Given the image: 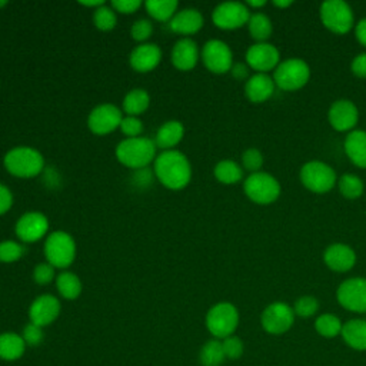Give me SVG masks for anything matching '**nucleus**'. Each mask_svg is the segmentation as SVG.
Wrapping results in <instances>:
<instances>
[{
	"instance_id": "1",
	"label": "nucleus",
	"mask_w": 366,
	"mask_h": 366,
	"mask_svg": "<svg viewBox=\"0 0 366 366\" xmlns=\"http://www.w3.org/2000/svg\"><path fill=\"white\" fill-rule=\"evenodd\" d=\"M154 176L170 190H180L190 183L192 166L179 150H163L154 159Z\"/></svg>"
},
{
	"instance_id": "2",
	"label": "nucleus",
	"mask_w": 366,
	"mask_h": 366,
	"mask_svg": "<svg viewBox=\"0 0 366 366\" xmlns=\"http://www.w3.org/2000/svg\"><path fill=\"white\" fill-rule=\"evenodd\" d=\"M156 143L149 137H126L116 146L117 160L130 169H146L156 159Z\"/></svg>"
},
{
	"instance_id": "3",
	"label": "nucleus",
	"mask_w": 366,
	"mask_h": 366,
	"mask_svg": "<svg viewBox=\"0 0 366 366\" xmlns=\"http://www.w3.org/2000/svg\"><path fill=\"white\" fill-rule=\"evenodd\" d=\"M3 163L10 174L21 179L36 177L44 167L43 154L30 146H17L10 149L4 154Z\"/></svg>"
},
{
	"instance_id": "4",
	"label": "nucleus",
	"mask_w": 366,
	"mask_h": 366,
	"mask_svg": "<svg viewBox=\"0 0 366 366\" xmlns=\"http://www.w3.org/2000/svg\"><path fill=\"white\" fill-rule=\"evenodd\" d=\"M44 256L53 267H69L76 257L74 239L63 230L51 232L44 242Z\"/></svg>"
},
{
	"instance_id": "5",
	"label": "nucleus",
	"mask_w": 366,
	"mask_h": 366,
	"mask_svg": "<svg viewBox=\"0 0 366 366\" xmlns=\"http://www.w3.org/2000/svg\"><path fill=\"white\" fill-rule=\"evenodd\" d=\"M239 325V312L234 305L220 302L212 306L206 315V327L214 339H224L234 333Z\"/></svg>"
},
{
	"instance_id": "6",
	"label": "nucleus",
	"mask_w": 366,
	"mask_h": 366,
	"mask_svg": "<svg viewBox=\"0 0 366 366\" xmlns=\"http://www.w3.org/2000/svg\"><path fill=\"white\" fill-rule=\"evenodd\" d=\"M243 190L246 196L259 204H269L274 202L280 194V184L276 177L264 172L250 173L244 183Z\"/></svg>"
},
{
	"instance_id": "7",
	"label": "nucleus",
	"mask_w": 366,
	"mask_h": 366,
	"mask_svg": "<svg viewBox=\"0 0 366 366\" xmlns=\"http://www.w3.org/2000/svg\"><path fill=\"white\" fill-rule=\"evenodd\" d=\"M309 64L302 59L293 57L277 64L273 80L280 89L292 92L303 87L309 81Z\"/></svg>"
},
{
	"instance_id": "8",
	"label": "nucleus",
	"mask_w": 366,
	"mask_h": 366,
	"mask_svg": "<svg viewBox=\"0 0 366 366\" xmlns=\"http://www.w3.org/2000/svg\"><path fill=\"white\" fill-rule=\"evenodd\" d=\"M320 20L333 33L345 34L353 27V11L343 0H326L320 4Z\"/></svg>"
},
{
	"instance_id": "9",
	"label": "nucleus",
	"mask_w": 366,
	"mask_h": 366,
	"mask_svg": "<svg viewBox=\"0 0 366 366\" xmlns=\"http://www.w3.org/2000/svg\"><path fill=\"white\" fill-rule=\"evenodd\" d=\"M300 180L310 192L326 193L335 186L336 173L329 164L319 160H312L302 166Z\"/></svg>"
},
{
	"instance_id": "10",
	"label": "nucleus",
	"mask_w": 366,
	"mask_h": 366,
	"mask_svg": "<svg viewBox=\"0 0 366 366\" xmlns=\"http://www.w3.org/2000/svg\"><path fill=\"white\" fill-rule=\"evenodd\" d=\"M200 57L206 69L217 74L229 71L233 66V54L230 47L227 43L219 39L207 40L202 47Z\"/></svg>"
},
{
	"instance_id": "11",
	"label": "nucleus",
	"mask_w": 366,
	"mask_h": 366,
	"mask_svg": "<svg viewBox=\"0 0 366 366\" xmlns=\"http://www.w3.org/2000/svg\"><path fill=\"white\" fill-rule=\"evenodd\" d=\"M336 297L340 306L350 312L365 313L366 312V279L350 277L343 280L337 290Z\"/></svg>"
},
{
	"instance_id": "12",
	"label": "nucleus",
	"mask_w": 366,
	"mask_h": 366,
	"mask_svg": "<svg viewBox=\"0 0 366 366\" xmlns=\"http://www.w3.org/2000/svg\"><path fill=\"white\" fill-rule=\"evenodd\" d=\"M293 307L283 302L270 303L260 316L262 327L270 335H282L287 332L295 322Z\"/></svg>"
},
{
	"instance_id": "13",
	"label": "nucleus",
	"mask_w": 366,
	"mask_h": 366,
	"mask_svg": "<svg viewBox=\"0 0 366 366\" xmlns=\"http://www.w3.org/2000/svg\"><path fill=\"white\" fill-rule=\"evenodd\" d=\"M250 19V11L244 3L223 1L217 4L212 13L213 23L224 30H233L246 24Z\"/></svg>"
},
{
	"instance_id": "14",
	"label": "nucleus",
	"mask_w": 366,
	"mask_h": 366,
	"mask_svg": "<svg viewBox=\"0 0 366 366\" xmlns=\"http://www.w3.org/2000/svg\"><path fill=\"white\" fill-rule=\"evenodd\" d=\"M123 119L122 110L112 104L103 103L96 106L87 117V126L94 134H107L120 127V122Z\"/></svg>"
},
{
	"instance_id": "15",
	"label": "nucleus",
	"mask_w": 366,
	"mask_h": 366,
	"mask_svg": "<svg viewBox=\"0 0 366 366\" xmlns=\"http://www.w3.org/2000/svg\"><path fill=\"white\" fill-rule=\"evenodd\" d=\"M49 230V220L40 212H26L16 222L14 232L21 242L34 243Z\"/></svg>"
},
{
	"instance_id": "16",
	"label": "nucleus",
	"mask_w": 366,
	"mask_h": 366,
	"mask_svg": "<svg viewBox=\"0 0 366 366\" xmlns=\"http://www.w3.org/2000/svg\"><path fill=\"white\" fill-rule=\"evenodd\" d=\"M60 309V300L56 296L49 293L40 295L31 302L29 307L30 322L40 327H44L59 317Z\"/></svg>"
},
{
	"instance_id": "17",
	"label": "nucleus",
	"mask_w": 366,
	"mask_h": 366,
	"mask_svg": "<svg viewBox=\"0 0 366 366\" xmlns=\"http://www.w3.org/2000/svg\"><path fill=\"white\" fill-rule=\"evenodd\" d=\"M279 50L276 46L270 43H256L250 46L246 51V61L247 66L259 73H266L274 67H277L279 63Z\"/></svg>"
},
{
	"instance_id": "18",
	"label": "nucleus",
	"mask_w": 366,
	"mask_h": 366,
	"mask_svg": "<svg viewBox=\"0 0 366 366\" xmlns=\"http://www.w3.org/2000/svg\"><path fill=\"white\" fill-rule=\"evenodd\" d=\"M327 119L332 127L337 132H346L356 126L359 119L357 107L347 99H340L332 103L327 112Z\"/></svg>"
},
{
	"instance_id": "19",
	"label": "nucleus",
	"mask_w": 366,
	"mask_h": 366,
	"mask_svg": "<svg viewBox=\"0 0 366 366\" xmlns=\"http://www.w3.org/2000/svg\"><path fill=\"white\" fill-rule=\"evenodd\" d=\"M162 60V50L154 43H140L136 46L130 56L129 63L133 70L140 73H147L154 70Z\"/></svg>"
},
{
	"instance_id": "20",
	"label": "nucleus",
	"mask_w": 366,
	"mask_h": 366,
	"mask_svg": "<svg viewBox=\"0 0 366 366\" xmlns=\"http://www.w3.org/2000/svg\"><path fill=\"white\" fill-rule=\"evenodd\" d=\"M323 260L326 266L335 272H347L356 263V253L347 244L333 243L326 247Z\"/></svg>"
},
{
	"instance_id": "21",
	"label": "nucleus",
	"mask_w": 366,
	"mask_h": 366,
	"mask_svg": "<svg viewBox=\"0 0 366 366\" xmlns=\"http://www.w3.org/2000/svg\"><path fill=\"white\" fill-rule=\"evenodd\" d=\"M199 47L190 37L177 40L172 49V63L176 69L187 71L192 70L199 61Z\"/></svg>"
},
{
	"instance_id": "22",
	"label": "nucleus",
	"mask_w": 366,
	"mask_h": 366,
	"mask_svg": "<svg viewBox=\"0 0 366 366\" xmlns=\"http://www.w3.org/2000/svg\"><path fill=\"white\" fill-rule=\"evenodd\" d=\"M169 27L172 31L179 34H194L203 27V16L197 9L187 7L176 11V14L169 21Z\"/></svg>"
},
{
	"instance_id": "23",
	"label": "nucleus",
	"mask_w": 366,
	"mask_h": 366,
	"mask_svg": "<svg viewBox=\"0 0 366 366\" xmlns=\"http://www.w3.org/2000/svg\"><path fill=\"white\" fill-rule=\"evenodd\" d=\"M274 92V80L266 73H256L246 80L244 94L253 103L267 100Z\"/></svg>"
},
{
	"instance_id": "24",
	"label": "nucleus",
	"mask_w": 366,
	"mask_h": 366,
	"mask_svg": "<svg viewBox=\"0 0 366 366\" xmlns=\"http://www.w3.org/2000/svg\"><path fill=\"white\" fill-rule=\"evenodd\" d=\"M345 152L357 167H366V132L352 130L345 139Z\"/></svg>"
},
{
	"instance_id": "25",
	"label": "nucleus",
	"mask_w": 366,
	"mask_h": 366,
	"mask_svg": "<svg viewBox=\"0 0 366 366\" xmlns=\"http://www.w3.org/2000/svg\"><path fill=\"white\" fill-rule=\"evenodd\" d=\"M184 134V126L177 120L164 122L156 132L154 143L163 150H172L176 144L180 143Z\"/></svg>"
},
{
	"instance_id": "26",
	"label": "nucleus",
	"mask_w": 366,
	"mask_h": 366,
	"mask_svg": "<svg viewBox=\"0 0 366 366\" xmlns=\"http://www.w3.org/2000/svg\"><path fill=\"white\" fill-rule=\"evenodd\" d=\"M26 342L21 335L14 332L0 333V359L13 362L20 359L26 352Z\"/></svg>"
},
{
	"instance_id": "27",
	"label": "nucleus",
	"mask_w": 366,
	"mask_h": 366,
	"mask_svg": "<svg viewBox=\"0 0 366 366\" xmlns=\"http://www.w3.org/2000/svg\"><path fill=\"white\" fill-rule=\"evenodd\" d=\"M342 337L355 350H366V320L350 319L343 323Z\"/></svg>"
},
{
	"instance_id": "28",
	"label": "nucleus",
	"mask_w": 366,
	"mask_h": 366,
	"mask_svg": "<svg viewBox=\"0 0 366 366\" xmlns=\"http://www.w3.org/2000/svg\"><path fill=\"white\" fill-rule=\"evenodd\" d=\"M150 96L144 89H132L123 99L122 107L127 116H139L147 110Z\"/></svg>"
},
{
	"instance_id": "29",
	"label": "nucleus",
	"mask_w": 366,
	"mask_h": 366,
	"mask_svg": "<svg viewBox=\"0 0 366 366\" xmlns=\"http://www.w3.org/2000/svg\"><path fill=\"white\" fill-rule=\"evenodd\" d=\"M56 287L60 293V296L66 300H74L81 293V282L77 274L73 272H61L56 277Z\"/></svg>"
},
{
	"instance_id": "30",
	"label": "nucleus",
	"mask_w": 366,
	"mask_h": 366,
	"mask_svg": "<svg viewBox=\"0 0 366 366\" xmlns=\"http://www.w3.org/2000/svg\"><path fill=\"white\" fill-rule=\"evenodd\" d=\"M213 173H214V177L223 184H234L243 177L242 167L234 160H230V159L220 160L214 166Z\"/></svg>"
},
{
	"instance_id": "31",
	"label": "nucleus",
	"mask_w": 366,
	"mask_h": 366,
	"mask_svg": "<svg viewBox=\"0 0 366 366\" xmlns=\"http://www.w3.org/2000/svg\"><path fill=\"white\" fill-rule=\"evenodd\" d=\"M177 6L176 0H147L144 3L146 11L159 21H170L176 14Z\"/></svg>"
},
{
	"instance_id": "32",
	"label": "nucleus",
	"mask_w": 366,
	"mask_h": 366,
	"mask_svg": "<svg viewBox=\"0 0 366 366\" xmlns=\"http://www.w3.org/2000/svg\"><path fill=\"white\" fill-rule=\"evenodd\" d=\"M199 359L203 366H220L223 363V360L226 359L223 346H222V340H219V339L207 340L200 349Z\"/></svg>"
},
{
	"instance_id": "33",
	"label": "nucleus",
	"mask_w": 366,
	"mask_h": 366,
	"mask_svg": "<svg viewBox=\"0 0 366 366\" xmlns=\"http://www.w3.org/2000/svg\"><path fill=\"white\" fill-rule=\"evenodd\" d=\"M249 26V33L250 36L257 40V43H263L267 40L272 34L273 26L270 19L264 13H253L250 14V19L247 21Z\"/></svg>"
},
{
	"instance_id": "34",
	"label": "nucleus",
	"mask_w": 366,
	"mask_h": 366,
	"mask_svg": "<svg viewBox=\"0 0 366 366\" xmlns=\"http://www.w3.org/2000/svg\"><path fill=\"white\" fill-rule=\"evenodd\" d=\"M342 327L343 325L340 319L332 313H323L315 320V329L323 337H335L340 335Z\"/></svg>"
},
{
	"instance_id": "35",
	"label": "nucleus",
	"mask_w": 366,
	"mask_h": 366,
	"mask_svg": "<svg viewBox=\"0 0 366 366\" xmlns=\"http://www.w3.org/2000/svg\"><path fill=\"white\" fill-rule=\"evenodd\" d=\"M337 186H339L342 196L346 199H357L363 193V182L356 174L346 173V174L340 176Z\"/></svg>"
},
{
	"instance_id": "36",
	"label": "nucleus",
	"mask_w": 366,
	"mask_h": 366,
	"mask_svg": "<svg viewBox=\"0 0 366 366\" xmlns=\"http://www.w3.org/2000/svg\"><path fill=\"white\" fill-rule=\"evenodd\" d=\"M93 23L99 30L109 31L112 30L117 23L116 11L112 9V6H107L106 3L100 7H97L93 13Z\"/></svg>"
},
{
	"instance_id": "37",
	"label": "nucleus",
	"mask_w": 366,
	"mask_h": 366,
	"mask_svg": "<svg viewBox=\"0 0 366 366\" xmlns=\"http://www.w3.org/2000/svg\"><path fill=\"white\" fill-rule=\"evenodd\" d=\"M24 253L23 246L14 240H3L0 242V262L13 263L19 260Z\"/></svg>"
},
{
	"instance_id": "38",
	"label": "nucleus",
	"mask_w": 366,
	"mask_h": 366,
	"mask_svg": "<svg viewBox=\"0 0 366 366\" xmlns=\"http://www.w3.org/2000/svg\"><path fill=\"white\" fill-rule=\"evenodd\" d=\"M319 309V302L313 296H302L295 302L293 312L300 317H310Z\"/></svg>"
},
{
	"instance_id": "39",
	"label": "nucleus",
	"mask_w": 366,
	"mask_h": 366,
	"mask_svg": "<svg viewBox=\"0 0 366 366\" xmlns=\"http://www.w3.org/2000/svg\"><path fill=\"white\" fill-rule=\"evenodd\" d=\"M242 163H243V167L252 173H256L260 170L262 164H263V154L259 149H254V147H250L247 150L243 152L242 154Z\"/></svg>"
},
{
	"instance_id": "40",
	"label": "nucleus",
	"mask_w": 366,
	"mask_h": 366,
	"mask_svg": "<svg viewBox=\"0 0 366 366\" xmlns=\"http://www.w3.org/2000/svg\"><path fill=\"white\" fill-rule=\"evenodd\" d=\"M152 33H153V24L147 19H139L130 27V36L136 41L144 43L152 36Z\"/></svg>"
},
{
	"instance_id": "41",
	"label": "nucleus",
	"mask_w": 366,
	"mask_h": 366,
	"mask_svg": "<svg viewBox=\"0 0 366 366\" xmlns=\"http://www.w3.org/2000/svg\"><path fill=\"white\" fill-rule=\"evenodd\" d=\"M222 346L224 356L229 359H239L243 355V342L234 335L222 339Z\"/></svg>"
},
{
	"instance_id": "42",
	"label": "nucleus",
	"mask_w": 366,
	"mask_h": 366,
	"mask_svg": "<svg viewBox=\"0 0 366 366\" xmlns=\"http://www.w3.org/2000/svg\"><path fill=\"white\" fill-rule=\"evenodd\" d=\"M120 130L127 137H139L143 132V123L136 116H123L120 122Z\"/></svg>"
},
{
	"instance_id": "43",
	"label": "nucleus",
	"mask_w": 366,
	"mask_h": 366,
	"mask_svg": "<svg viewBox=\"0 0 366 366\" xmlns=\"http://www.w3.org/2000/svg\"><path fill=\"white\" fill-rule=\"evenodd\" d=\"M21 337L24 339L26 345L27 346H37L43 342V337H44V333H43V327L29 322L24 329H23V333H21Z\"/></svg>"
},
{
	"instance_id": "44",
	"label": "nucleus",
	"mask_w": 366,
	"mask_h": 366,
	"mask_svg": "<svg viewBox=\"0 0 366 366\" xmlns=\"http://www.w3.org/2000/svg\"><path fill=\"white\" fill-rule=\"evenodd\" d=\"M33 279L37 285L50 283L54 279V267L47 262L39 263L33 270Z\"/></svg>"
},
{
	"instance_id": "45",
	"label": "nucleus",
	"mask_w": 366,
	"mask_h": 366,
	"mask_svg": "<svg viewBox=\"0 0 366 366\" xmlns=\"http://www.w3.org/2000/svg\"><path fill=\"white\" fill-rule=\"evenodd\" d=\"M143 3L140 0H113L110 3L112 9L122 14H130L134 13Z\"/></svg>"
},
{
	"instance_id": "46",
	"label": "nucleus",
	"mask_w": 366,
	"mask_h": 366,
	"mask_svg": "<svg viewBox=\"0 0 366 366\" xmlns=\"http://www.w3.org/2000/svg\"><path fill=\"white\" fill-rule=\"evenodd\" d=\"M350 70L355 76L365 79L366 77V51L357 54L350 64Z\"/></svg>"
},
{
	"instance_id": "47",
	"label": "nucleus",
	"mask_w": 366,
	"mask_h": 366,
	"mask_svg": "<svg viewBox=\"0 0 366 366\" xmlns=\"http://www.w3.org/2000/svg\"><path fill=\"white\" fill-rule=\"evenodd\" d=\"M11 204H13V194L10 189L0 183V214L9 212Z\"/></svg>"
},
{
	"instance_id": "48",
	"label": "nucleus",
	"mask_w": 366,
	"mask_h": 366,
	"mask_svg": "<svg viewBox=\"0 0 366 366\" xmlns=\"http://www.w3.org/2000/svg\"><path fill=\"white\" fill-rule=\"evenodd\" d=\"M230 71L236 80H247L249 79V66H246L244 63H234L232 66Z\"/></svg>"
},
{
	"instance_id": "49",
	"label": "nucleus",
	"mask_w": 366,
	"mask_h": 366,
	"mask_svg": "<svg viewBox=\"0 0 366 366\" xmlns=\"http://www.w3.org/2000/svg\"><path fill=\"white\" fill-rule=\"evenodd\" d=\"M355 33H356V37H357L359 43L366 46V17L357 21V24L355 27Z\"/></svg>"
},
{
	"instance_id": "50",
	"label": "nucleus",
	"mask_w": 366,
	"mask_h": 366,
	"mask_svg": "<svg viewBox=\"0 0 366 366\" xmlns=\"http://www.w3.org/2000/svg\"><path fill=\"white\" fill-rule=\"evenodd\" d=\"M80 4L81 6H86V7H100V6H103L104 4V1L103 0H93V1H80Z\"/></svg>"
},
{
	"instance_id": "51",
	"label": "nucleus",
	"mask_w": 366,
	"mask_h": 366,
	"mask_svg": "<svg viewBox=\"0 0 366 366\" xmlns=\"http://www.w3.org/2000/svg\"><path fill=\"white\" fill-rule=\"evenodd\" d=\"M264 4H266L264 0H247L246 1V6H250V7H262Z\"/></svg>"
},
{
	"instance_id": "52",
	"label": "nucleus",
	"mask_w": 366,
	"mask_h": 366,
	"mask_svg": "<svg viewBox=\"0 0 366 366\" xmlns=\"http://www.w3.org/2000/svg\"><path fill=\"white\" fill-rule=\"evenodd\" d=\"M292 3V0H273V6L276 7H289Z\"/></svg>"
},
{
	"instance_id": "53",
	"label": "nucleus",
	"mask_w": 366,
	"mask_h": 366,
	"mask_svg": "<svg viewBox=\"0 0 366 366\" xmlns=\"http://www.w3.org/2000/svg\"><path fill=\"white\" fill-rule=\"evenodd\" d=\"M7 4V1L6 0H0V7H4Z\"/></svg>"
}]
</instances>
